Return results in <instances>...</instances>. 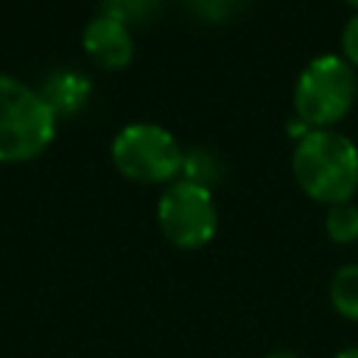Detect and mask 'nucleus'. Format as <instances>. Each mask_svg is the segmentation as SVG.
I'll return each mask as SVG.
<instances>
[{
    "instance_id": "f257e3e1",
    "label": "nucleus",
    "mask_w": 358,
    "mask_h": 358,
    "mask_svg": "<svg viewBox=\"0 0 358 358\" xmlns=\"http://www.w3.org/2000/svg\"><path fill=\"white\" fill-rule=\"evenodd\" d=\"M291 173L313 201L327 207L350 201L358 190V145L333 129H310L294 145Z\"/></svg>"
},
{
    "instance_id": "f03ea898",
    "label": "nucleus",
    "mask_w": 358,
    "mask_h": 358,
    "mask_svg": "<svg viewBox=\"0 0 358 358\" xmlns=\"http://www.w3.org/2000/svg\"><path fill=\"white\" fill-rule=\"evenodd\" d=\"M56 120L39 90L0 73V165L36 159L53 143Z\"/></svg>"
},
{
    "instance_id": "7ed1b4c3",
    "label": "nucleus",
    "mask_w": 358,
    "mask_h": 358,
    "mask_svg": "<svg viewBox=\"0 0 358 358\" xmlns=\"http://www.w3.org/2000/svg\"><path fill=\"white\" fill-rule=\"evenodd\" d=\"M358 98L355 67L336 53L310 59L294 87V115L310 129H327L347 117Z\"/></svg>"
},
{
    "instance_id": "20e7f679",
    "label": "nucleus",
    "mask_w": 358,
    "mask_h": 358,
    "mask_svg": "<svg viewBox=\"0 0 358 358\" xmlns=\"http://www.w3.org/2000/svg\"><path fill=\"white\" fill-rule=\"evenodd\" d=\"M115 168L140 185H171L182 173L185 151L179 140L159 123H126L112 140Z\"/></svg>"
},
{
    "instance_id": "39448f33",
    "label": "nucleus",
    "mask_w": 358,
    "mask_h": 358,
    "mask_svg": "<svg viewBox=\"0 0 358 358\" xmlns=\"http://www.w3.org/2000/svg\"><path fill=\"white\" fill-rule=\"evenodd\" d=\"M157 224L176 249H201L218 229L213 190L187 179L171 182L157 201Z\"/></svg>"
},
{
    "instance_id": "423d86ee",
    "label": "nucleus",
    "mask_w": 358,
    "mask_h": 358,
    "mask_svg": "<svg viewBox=\"0 0 358 358\" xmlns=\"http://www.w3.org/2000/svg\"><path fill=\"white\" fill-rule=\"evenodd\" d=\"M81 45L84 53L106 70H123L134 59V39L129 25L109 14H98L84 25Z\"/></svg>"
},
{
    "instance_id": "0eeeda50",
    "label": "nucleus",
    "mask_w": 358,
    "mask_h": 358,
    "mask_svg": "<svg viewBox=\"0 0 358 358\" xmlns=\"http://www.w3.org/2000/svg\"><path fill=\"white\" fill-rule=\"evenodd\" d=\"M90 92H92V81L76 70H53L39 90V95L45 98V103L56 117L78 115L87 106Z\"/></svg>"
},
{
    "instance_id": "6e6552de",
    "label": "nucleus",
    "mask_w": 358,
    "mask_h": 358,
    "mask_svg": "<svg viewBox=\"0 0 358 358\" xmlns=\"http://www.w3.org/2000/svg\"><path fill=\"white\" fill-rule=\"evenodd\" d=\"M330 305L338 316L358 322V263H347L333 274Z\"/></svg>"
},
{
    "instance_id": "1a4fd4ad",
    "label": "nucleus",
    "mask_w": 358,
    "mask_h": 358,
    "mask_svg": "<svg viewBox=\"0 0 358 358\" xmlns=\"http://www.w3.org/2000/svg\"><path fill=\"white\" fill-rule=\"evenodd\" d=\"M182 173H185L187 182L213 190V185L224 182V162H221V157H218L215 151H210V148H190V151L185 154Z\"/></svg>"
},
{
    "instance_id": "9d476101",
    "label": "nucleus",
    "mask_w": 358,
    "mask_h": 358,
    "mask_svg": "<svg viewBox=\"0 0 358 358\" xmlns=\"http://www.w3.org/2000/svg\"><path fill=\"white\" fill-rule=\"evenodd\" d=\"M324 229L333 243H352L358 241V207L352 201H341L327 207Z\"/></svg>"
},
{
    "instance_id": "9b49d317",
    "label": "nucleus",
    "mask_w": 358,
    "mask_h": 358,
    "mask_svg": "<svg viewBox=\"0 0 358 358\" xmlns=\"http://www.w3.org/2000/svg\"><path fill=\"white\" fill-rule=\"evenodd\" d=\"M159 8V0H103V14L120 22H140L148 20Z\"/></svg>"
},
{
    "instance_id": "f8f14e48",
    "label": "nucleus",
    "mask_w": 358,
    "mask_h": 358,
    "mask_svg": "<svg viewBox=\"0 0 358 358\" xmlns=\"http://www.w3.org/2000/svg\"><path fill=\"white\" fill-rule=\"evenodd\" d=\"M187 6L207 22H224L238 11L241 0H187Z\"/></svg>"
},
{
    "instance_id": "ddd939ff",
    "label": "nucleus",
    "mask_w": 358,
    "mask_h": 358,
    "mask_svg": "<svg viewBox=\"0 0 358 358\" xmlns=\"http://www.w3.org/2000/svg\"><path fill=\"white\" fill-rule=\"evenodd\" d=\"M341 50H344V59L358 67V14H352L341 31Z\"/></svg>"
},
{
    "instance_id": "4468645a",
    "label": "nucleus",
    "mask_w": 358,
    "mask_h": 358,
    "mask_svg": "<svg viewBox=\"0 0 358 358\" xmlns=\"http://www.w3.org/2000/svg\"><path fill=\"white\" fill-rule=\"evenodd\" d=\"M285 129H288V137H296V140H302V137L310 131V126H308L305 120H299V117L288 120V123H285Z\"/></svg>"
},
{
    "instance_id": "2eb2a0df",
    "label": "nucleus",
    "mask_w": 358,
    "mask_h": 358,
    "mask_svg": "<svg viewBox=\"0 0 358 358\" xmlns=\"http://www.w3.org/2000/svg\"><path fill=\"white\" fill-rule=\"evenodd\" d=\"M333 358H358V347H347V350H341V352H336Z\"/></svg>"
},
{
    "instance_id": "dca6fc26",
    "label": "nucleus",
    "mask_w": 358,
    "mask_h": 358,
    "mask_svg": "<svg viewBox=\"0 0 358 358\" xmlns=\"http://www.w3.org/2000/svg\"><path fill=\"white\" fill-rule=\"evenodd\" d=\"M263 358H296V355L288 352V350H274V352H268V355H263Z\"/></svg>"
},
{
    "instance_id": "f3484780",
    "label": "nucleus",
    "mask_w": 358,
    "mask_h": 358,
    "mask_svg": "<svg viewBox=\"0 0 358 358\" xmlns=\"http://www.w3.org/2000/svg\"><path fill=\"white\" fill-rule=\"evenodd\" d=\"M347 3H350V6H355V8H358V0H347Z\"/></svg>"
}]
</instances>
